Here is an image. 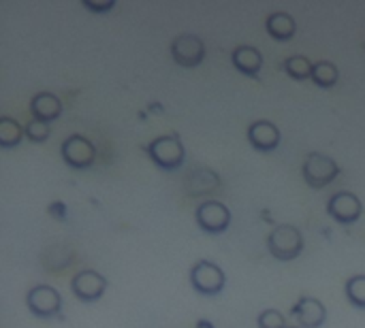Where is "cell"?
I'll use <instances>...</instances> for the list:
<instances>
[{"label": "cell", "mask_w": 365, "mask_h": 328, "mask_svg": "<svg viewBox=\"0 0 365 328\" xmlns=\"http://www.w3.org/2000/svg\"><path fill=\"white\" fill-rule=\"evenodd\" d=\"M148 154H150V160L163 171H178L184 164V158H186L184 143H182V139L178 134L156 137L150 143Z\"/></svg>", "instance_id": "6da1fadb"}, {"label": "cell", "mask_w": 365, "mask_h": 328, "mask_svg": "<svg viewBox=\"0 0 365 328\" xmlns=\"http://www.w3.org/2000/svg\"><path fill=\"white\" fill-rule=\"evenodd\" d=\"M267 250L278 260H284V263L295 260L304 252V237H302L299 228H295L291 224H280L269 233Z\"/></svg>", "instance_id": "7a4b0ae2"}, {"label": "cell", "mask_w": 365, "mask_h": 328, "mask_svg": "<svg viewBox=\"0 0 365 328\" xmlns=\"http://www.w3.org/2000/svg\"><path fill=\"white\" fill-rule=\"evenodd\" d=\"M340 175V166L331 156H325L321 152H314L304 162V179L310 188L321 190L329 186Z\"/></svg>", "instance_id": "3957f363"}, {"label": "cell", "mask_w": 365, "mask_h": 328, "mask_svg": "<svg viewBox=\"0 0 365 328\" xmlns=\"http://www.w3.org/2000/svg\"><path fill=\"white\" fill-rule=\"evenodd\" d=\"M225 284H227L225 271L212 260H199L190 269V286L199 295H205V297L220 295L225 290Z\"/></svg>", "instance_id": "277c9868"}, {"label": "cell", "mask_w": 365, "mask_h": 328, "mask_svg": "<svg viewBox=\"0 0 365 328\" xmlns=\"http://www.w3.org/2000/svg\"><path fill=\"white\" fill-rule=\"evenodd\" d=\"M171 58L184 68H195L205 60V43L197 34H178L171 41Z\"/></svg>", "instance_id": "5b68a950"}, {"label": "cell", "mask_w": 365, "mask_h": 328, "mask_svg": "<svg viewBox=\"0 0 365 328\" xmlns=\"http://www.w3.org/2000/svg\"><path fill=\"white\" fill-rule=\"evenodd\" d=\"M62 160L75 169V171H86L94 164V158H96V149L94 145L81 137V134H71L64 143H62Z\"/></svg>", "instance_id": "8992f818"}, {"label": "cell", "mask_w": 365, "mask_h": 328, "mask_svg": "<svg viewBox=\"0 0 365 328\" xmlns=\"http://www.w3.org/2000/svg\"><path fill=\"white\" fill-rule=\"evenodd\" d=\"M197 224L207 235H220L231 224V211L220 201H205L197 207Z\"/></svg>", "instance_id": "52a82bcc"}, {"label": "cell", "mask_w": 365, "mask_h": 328, "mask_svg": "<svg viewBox=\"0 0 365 328\" xmlns=\"http://www.w3.org/2000/svg\"><path fill=\"white\" fill-rule=\"evenodd\" d=\"M28 310L30 314H34L36 318H56L62 310V297L56 288L51 286H34L28 297H26Z\"/></svg>", "instance_id": "ba28073f"}, {"label": "cell", "mask_w": 365, "mask_h": 328, "mask_svg": "<svg viewBox=\"0 0 365 328\" xmlns=\"http://www.w3.org/2000/svg\"><path fill=\"white\" fill-rule=\"evenodd\" d=\"M327 213L340 224H355L364 213V205L353 192H338L327 203Z\"/></svg>", "instance_id": "9c48e42d"}, {"label": "cell", "mask_w": 365, "mask_h": 328, "mask_svg": "<svg viewBox=\"0 0 365 328\" xmlns=\"http://www.w3.org/2000/svg\"><path fill=\"white\" fill-rule=\"evenodd\" d=\"M71 290H73V295L79 299V301H83V303H94V301H98L103 295H105V290H107V280L101 275V273H96V271H79V273H75V277L71 280Z\"/></svg>", "instance_id": "30bf717a"}, {"label": "cell", "mask_w": 365, "mask_h": 328, "mask_svg": "<svg viewBox=\"0 0 365 328\" xmlns=\"http://www.w3.org/2000/svg\"><path fill=\"white\" fill-rule=\"evenodd\" d=\"M248 141L257 152H274L280 145V130L276 124L267 122V120H257L255 124H250L248 128Z\"/></svg>", "instance_id": "8fae6325"}, {"label": "cell", "mask_w": 365, "mask_h": 328, "mask_svg": "<svg viewBox=\"0 0 365 328\" xmlns=\"http://www.w3.org/2000/svg\"><path fill=\"white\" fill-rule=\"evenodd\" d=\"M293 316L297 318V322L302 324V328H321L325 324V320H327V310H325V305L319 299L304 297L293 307Z\"/></svg>", "instance_id": "7c38bea8"}, {"label": "cell", "mask_w": 365, "mask_h": 328, "mask_svg": "<svg viewBox=\"0 0 365 328\" xmlns=\"http://www.w3.org/2000/svg\"><path fill=\"white\" fill-rule=\"evenodd\" d=\"M30 111H32V117L34 120H41V122H53L60 117L62 113V102L56 94L51 92H38L32 100H30Z\"/></svg>", "instance_id": "4fadbf2b"}, {"label": "cell", "mask_w": 365, "mask_h": 328, "mask_svg": "<svg viewBox=\"0 0 365 328\" xmlns=\"http://www.w3.org/2000/svg\"><path fill=\"white\" fill-rule=\"evenodd\" d=\"M231 60H233V66L248 77H257L261 73V66H263L261 51L257 47H250V45H240L233 51Z\"/></svg>", "instance_id": "5bb4252c"}, {"label": "cell", "mask_w": 365, "mask_h": 328, "mask_svg": "<svg viewBox=\"0 0 365 328\" xmlns=\"http://www.w3.org/2000/svg\"><path fill=\"white\" fill-rule=\"evenodd\" d=\"M265 26H267L269 36L276 38V41H291L295 36V30H297L295 19L289 13H282V11L280 13H272L267 17Z\"/></svg>", "instance_id": "9a60e30c"}, {"label": "cell", "mask_w": 365, "mask_h": 328, "mask_svg": "<svg viewBox=\"0 0 365 328\" xmlns=\"http://www.w3.org/2000/svg\"><path fill=\"white\" fill-rule=\"evenodd\" d=\"M319 88H334L340 79V70L336 68V64L327 62V60H321L314 64L312 68V77H310Z\"/></svg>", "instance_id": "2e32d148"}, {"label": "cell", "mask_w": 365, "mask_h": 328, "mask_svg": "<svg viewBox=\"0 0 365 328\" xmlns=\"http://www.w3.org/2000/svg\"><path fill=\"white\" fill-rule=\"evenodd\" d=\"M24 134H26V128H21L15 120H11V117L0 120V145L4 149H11V147L19 145Z\"/></svg>", "instance_id": "e0dca14e"}, {"label": "cell", "mask_w": 365, "mask_h": 328, "mask_svg": "<svg viewBox=\"0 0 365 328\" xmlns=\"http://www.w3.org/2000/svg\"><path fill=\"white\" fill-rule=\"evenodd\" d=\"M312 68H314V64H312L308 58H304V55H291V58H287V62H284V70H287L293 79H297V81L312 77Z\"/></svg>", "instance_id": "ac0fdd59"}, {"label": "cell", "mask_w": 365, "mask_h": 328, "mask_svg": "<svg viewBox=\"0 0 365 328\" xmlns=\"http://www.w3.org/2000/svg\"><path fill=\"white\" fill-rule=\"evenodd\" d=\"M346 299L351 301V305L365 310V275H353L346 286H344Z\"/></svg>", "instance_id": "d6986e66"}, {"label": "cell", "mask_w": 365, "mask_h": 328, "mask_svg": "<svg viewBox=\"0 0 365 328\" xmlns=\"http://www.w3.org/2000/svg\"><path fill=\"white\" fill-rule=\"evenodd\" d=\"M26 137H28L32 143H45V141L49 139V124L32 117V120L28 122V126H26Z\"/></svg>", "instance_id": "ffe728a7"}, {"label": "cell", "mask_w": 365, "mask_h": 328, "mask_svg": "<svg viewBox=\"0 0 365 328\" xmlns=\"http://www.w3.org/2000/svg\"><path fill=\"white\" fill-rule=\"evenodd\" d=\"M257 324H259V328H289L287 327L284 316L278 310H265V312H261Z\"/></svg>", "instance_id": "44dd1931"}, {"label": "cell", "mask_w": 365, "mask_h": 328, "mask_svg": "<svg viewBox=\"0 0 365 328\" xmlns=\"http://www.w3.org/2000/svg\"><path fill=\"white\" fill-rule=\"evenodd\" d=\"M81 4H83V9L94 11V13H107V11H111V9L115 6L113 0H109V2H105V4H96V2H92V0H83Z\"/></svg>", "instance_id": "7402d4cb"}, {"label": "cell", "mask_w": 365, "mask_h": 328, "mask_svg": "<svg viewBox=\"0 0 365 328\" xmlns=\"http://www.w3.org/2000/svg\"><path fill=\"white\" fill-rule=\"evenodd\" d=\"M289 328H302V327H289Z\"/></svg>", "instance_id": "603a6c76"}]
</instances>
